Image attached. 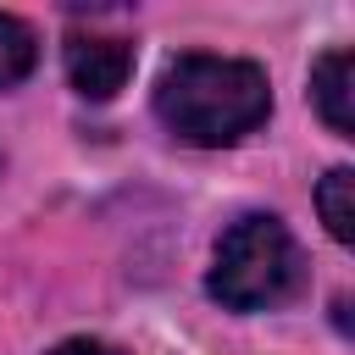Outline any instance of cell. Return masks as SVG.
I'll return each mask as SVG.
<instances>
[{"label":"cell","instance_id":"6da1fadb","mask_svg":"<svg viewBox=\"0 0 355 355\" xmlns=\"http://www.w3.org/2000/svg\"><path fill=\"white\" fill-rule=\"evenodd\" d=\"M155 116L166 122L172 139L200 144V150H222L272 116V89L255 61L178 55V61H166V72L155 83Z\"/></svg>","mask_w":355,"mask_h":355},{"label":"cell","instance_id":"7a4b0ae2","mask_svg":"<svg viewBox=\"0 0 355 355\" xmlns=\"http://www.w3.org/2000/svg\"><path fill=\"white\" fill-rule=\"evenodd\" d=\"M300 283V244L277 216H239L222 239H216V261H211V300H222L227 311H261L288 300Z\"/></svg>","mask_w":355,"mask_h":355},{"label":"cell","instance_id":"3957f363","mask_svg":"<svg viewBox=\"0 0 355 355\" xmlns=\"http://www.w3.org/2000/svg\"><path fill=\"white\" fill-rule=\"evenodd\" d=\"M133 72V44L111 33H72L67 39V78L83 100H111Z\"/></svg>","mask_w":355,"mask_h":355},{"label":"cell","instance_id":"277c9868","mask_svg":"<svg viewBox=\"0 0 355 355\" xmlns=\"http://www.w3.org/2000/svg\"><path fill=\"white\" fill-rule=\"evenodd\" d=\"M311 100L333 133H355V50H327L311 67Z\"/></svg>","mask_w":355,"mask_h":355},{"label":"cell","instance_id":"5b68a950","mask_svg":"<svg viewBox=\"0 0 355 355\" xmlns=\"http://www.w3.org/2000/svg\"><path fill=\"white\" fill-rule=\"evenodd\" d=\"M316 211H322V222L338 244H355V172L349 166H333L316 183Z\"/></svg>","mask_w":355,"mask_h":355},{"label":"cell","instance_id":"8992f818","mask_svg":"<svg viewBox=\"0 0 355 355\" xmlns=\"http://www.w3.org/2000/svg\"><path fill=\"white\" fill-rule=\"evenodd\" d=\"M33 61H39V39H33V28H28L22 17L0 11V89L22 83V78L33 72Z\"/></svg>","mask_w":355,"mask_h":355},{"label":"cell","instance_id":"52a82bcc","mask_svg":"<svg viewBox=\"0 0 355 355\" xmlns=\"http://www.w3.org/2000/svg\"><path fill=\"white\" fill-rule=\"evenodd\" d=\"M55 355H116L111 344H100V338H72V344H61Z\"/></svg>","mask_w":355,"mask_h":355}]
</instances>
